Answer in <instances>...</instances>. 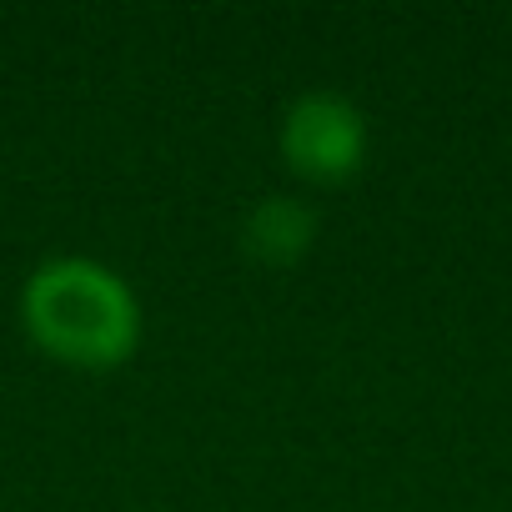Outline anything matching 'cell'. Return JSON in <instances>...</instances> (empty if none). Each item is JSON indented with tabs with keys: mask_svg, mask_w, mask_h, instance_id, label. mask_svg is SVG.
Returning a JSON list of instances; mask_svg holds the SVG:
<instances>
[{
	"mask_svg": "<svg viewBox=\"0 0 512 512\" xmlns=\"http://www.w3.org/2000/svg\"><path fill=\"white\" fill-rule=\"evenodd\" d=\"M26 317L46 347L76 362H111L136 332L131 292L91 262H56L36 272L26 292Z\"/></svg>",
	"mask_w": 512,
	"mask_h": 512,
	"instance_id": "cell-1",
	"label": "cell"
},
{
	"mask_svg": "<svg viewBox=\"0 0 512 512\" xmlns=\"http://www.w3.org/2000/svg\"><path fill=\"white\" fill-rule=\"evenodd\" d=\"M357 146H362V121L352 106L332 96H307L287 121V151L307 171H342L352 166Z\"/></svg>",
	"mask_w": 512,
	"mask_h": 512,
	"instance_id": "cell-2",
	"label": "cell"
},
{
	"mask_svg": "<svg viewBox=\"0 0 512 512\" xmlns=\"http://www.w3.org/2000/svg\"><path fill=\"white\" fill-rule=\"evenodd\" d=\"M251 236L262 241L267 251H292L302 236H307V211L292 206V201H267L251 221Z\"/></svg>",
	"mask_w": 512,
	"mask_h": 512,
	"instance_id": "cell-3",
	"label": "cell"
}]
</instances>
